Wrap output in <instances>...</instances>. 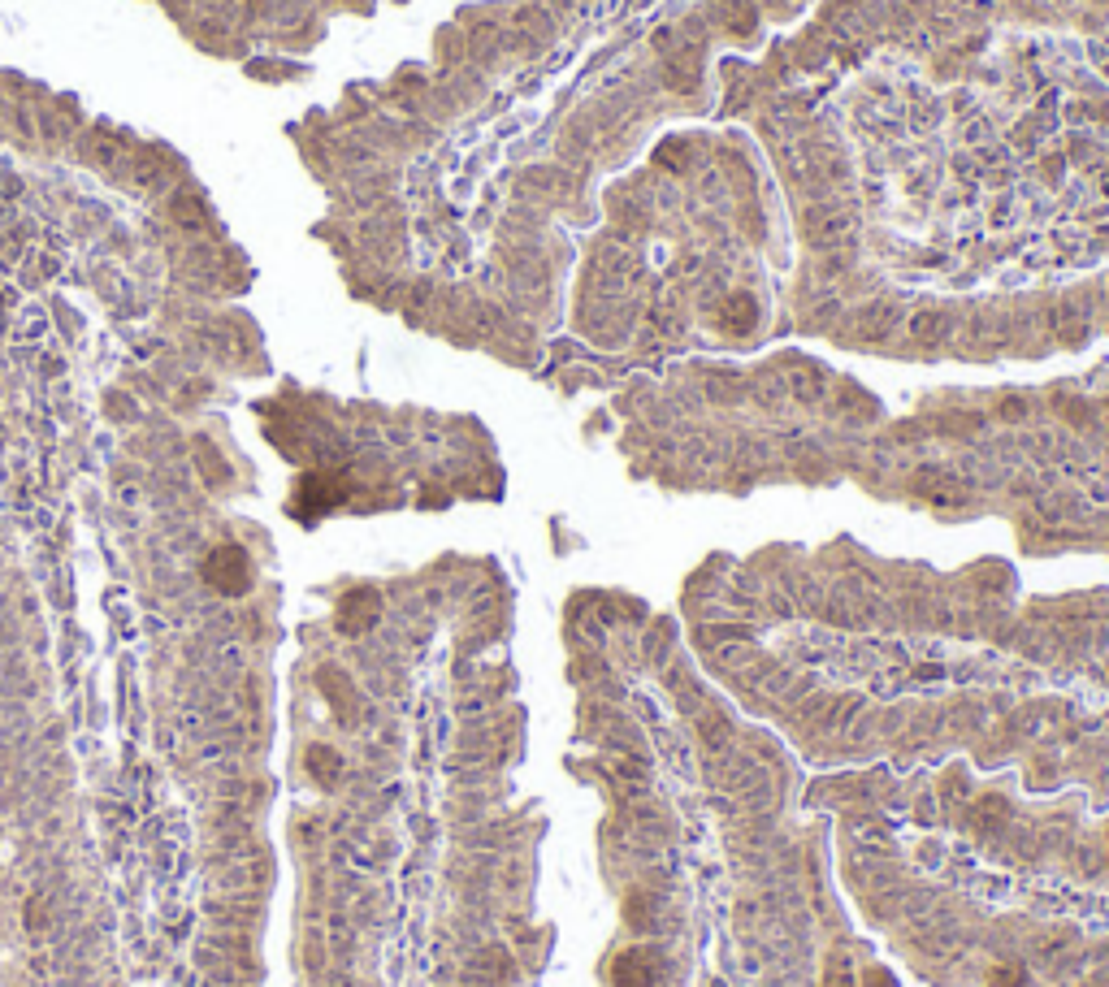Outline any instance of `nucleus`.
<instances>
[{
  "mask_svg": "<svg viewBox=\"0 0 1109 987\" xmlns=\"http://www.w3.org/2000/svg\"><path fill=\"white\" fill-rule=\"evenodd\" d=\"M650 905H655L650 897H633V901H629V927H646V931L655 927V918H650Z\"/></svg>",
  "mask_w": 1109,
  "mask_h": 987,
  "instance_id": "obj_4",
  "label": "nucleus"
},
{
  "mask_svg": "<svg viewBox=\"0 0 1109 987\" xmlns=\"http://www.w3.org/2000/svg\"><path fill=\"white\" fill-rule=\"evenodd\" d=\"M720 321H724V329H728V334H750V329H754V321H759V304H754L750 295H733V299H728V304H724Z\"/></svg>",
  "mask_w": 1109,
  "mask_h": 987,
  "instance_id": "obj_2",
  "label": "nucleus"
},
{
  "mask_svg": "<svg viewBox=\"0 0 1109 987\" xmlns=\"http://www.w3.org/2000/svg\"><path fill=\"white\" fill-rule=\"evenodd\" d=\"M611 983L616 987H659L663 983V962L655 949H624L611 966Z\"/></svg>",
  "mask_w": 1109,
  "mask_h": 987,
  "instance_id": "obj_1",
  "label": "nucleus"
},
{
  "mask_svg": "<svg viewBox=\"0 0 1109 987\" xmlns=\"http://www.w3.org/2000/svg\"><path fill=\"white\" fill-rule=\"evenodd\" d=\"M867 983H871V987H893V979L884 975V970H871V975H867Z\"/></svg>",
  "mask_w": 1109,
  "mask_h": 987,
  "instance_id": "obj_5",
  "label": "nucleus"
},
{
  "mask_svg": "<svg viewBox=\"0 0 1109 987\" xmlns=\"http://www.w3.org/2000/svg\"><path fill=\"white\" fill-rule=\"evenodd\" d=\"M824 987H858L854 970H850V957H845L841 949L828 953V966H824Z\"/></svg>",
  "mask_w": 1109,
  "mask_h": 987,
  "instance_id": "obj_3",
  "label": "nucleus"
}]
</instances>
